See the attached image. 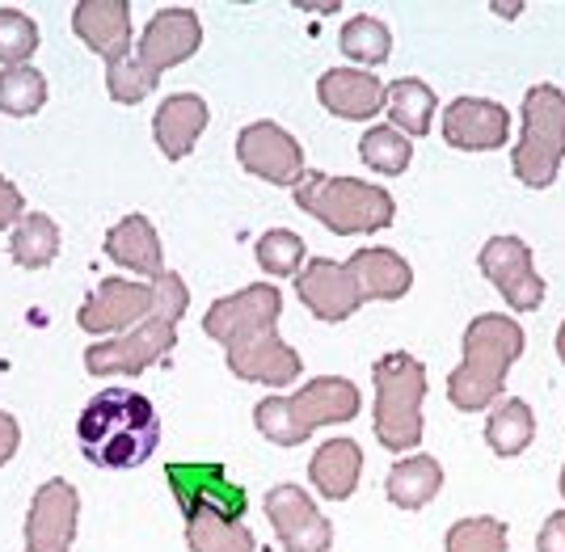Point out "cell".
Returning a JSON list of instances; mask_svg holds the SVG:
<instances>
[{
	"label": "cell",
	"mask_w": 565,
	"mask_h": 552,
	"mask_svg": "<svg viewBox=\"0 0 565 552\" xmlns=\"http://www.w3.org/2000/svg\"><path fill=\"white\" fill-rule=\"evenodd\" d=\"M178 346V321L166 316H148L131 334L106 337L85 350V371L89 376H140L152 362H161Z\"/></svg>",
	"instance_id": "7"
},
{
	"label": "cell",
	"mask_w": 565,
	"mask_h": 552,
	"mask_svg": "<svg viewBox=\"0 0 565 552\" xmlns=\"http://www.w3.org/2000/svg\"><path fill=\"white\" fill-rule=\"evenodd\" d=\"M106 258H115L118 266H127L136 274H148V279L166 274V249H161V237L148 224V216L118 219L115 228L106 232Z\"/></svg>",
	"instance_id": "23"
},
{
	"label": "cell",
	"mask_w": 565,
	"mask_h": 552,
	"mask_svg": "<svg viewBox=\"0 0 565 552\" xmlns=\"http://www.w3.org/2000/svg\"><path fill=\"white\" fill-rule=\"evenodd\" d=\"M236 161L254 177L275 182V186H300L305 177V148L279 122H249L236 136Z\"/></svg>",
	"instance_id": "10"
},
{
	"label": "cell",
	"mask_w": 565,
	"mask_h": 552,
	"mask_svg": "<svg viewBox=\"0 0 565 552\" xmlns=\"http://www.w3.org/2000/svg\"><path fill=\"white\" fill-rule=\"evenodd\" d=\"M557 359L565 362V321H562V329H557Z\"/></svg>",
	"instance_id": "41"
},
{
	"label": "cell",
	"mask_w": 565,
	"mask_h": 552,
	"mask_svg": "<svg viewBox=\"0 0 565 552\" xmlns=\"http://www.w3.org/2000/svg\"><path fill=\"white\" fill-rule=\"evenodd\" d=\"M203 131H207V101H203L199 94L166 97V101H161V110H157V119H152L157 148L166 152L169 161L190 156Z\"/></svg>",
	"instance_id": "21"
},
{
	"label": "cell",
	"mask_w": 565,
	"mask_h": 552,
	"mask_svg": "<svg viewBox=\"0 0 565 552\" xmlns=\"http://www.w3.org/2000/svg\"><path fill=\"white\" fill-rule=\"evenodd\" d=\"M317 97H321V106L338 115V119H351V122H363V119H376L380 110H384V80L372 73H359V68H330V73L317 80Z\"/></svg>",
	"instance_id": "20"
},
{
	"label": "cell",
	"mask_w": 565,
	"mask_h": 552,
	"mask_svg": "<svg viewBox=\"0 0 565 552\" xmlns=\"http://www.w3.org/2000/svg\"><path fill=\"white\" fill-rule=\"evenodd\" d=\"M18 447H22V426H18V418H13V413H4V409H0V468L18 456Z\"/></svg>",
	"instance_id": "40"
},
{
	"label": "cell",
	"mask_w": 565,
	"mask_h": 552,
	"mask_svg": "<svg viewBox=\"0 0 565 552\" xmlns=\"http://www.w3.org/2000/svg\"><path fill=\"white\" fill-rule=\"evenodd\" d=\"M166 480L173 489V498L182 506V515H199V510H215L228 519H245V489L228 480L224 464H169Z\"/></svg>",
	"instance_id": "12"
},
{
	"label": "cell",
	"mask_w": 565,
	"mask_h": 552,
	"mask_svg": "<svg viewBox=\"0 0 565 552\" xmlns=\"http://www.w3.org/2000/svg\"><path fill=\"white\" fill-rule=\"evenodd\" d=\"M308 477L317 485L321 498L330 502H347L354 489H359V477H363V452L354 439H330L321 443L312 459H308Z\"/></svg>",
	"instance_id": "22"
},
{
	"label": "cell",
	"mask_w": 565,
	"mask_h": 552,
	"mask_svg": "<svg viewBox=\"0 0 565 552\" xmlns=\"http://www.w3.org/2000/svg\"><path fill=\"white\" fill-rule=\"evenodd\" d=\"M203 43V25H199V13L194 9H161L152 22L143 25L140 47H136V59L152 76L169 73L178 64H186L190 55Z\"/></svg>",
	"instance_id": "15"
},
{
	"label": "cell",
	"mask_w": 565,
	"mask_h": 552,
	"mask_svg": "<svg viewBox=\"0 0 565 552\" xmlns=\"http://www.w3.org/2000/svg\"><path fill=\"white\" fill-rule=\"evenodd\" d=\"M254 426H258L270 443H279V447H300V443H308V431L291 418V409H287L282 397H266V401H258V409H254Z\"/></svg>",
	"instance_id": "37"
},
{
	"label": "cell",
	"mask_w": 565,
	"mask_h": 552,
	"mask_svg": "<svg viewBox=\"0 0 565 552\" xmlns=\"http://www.w3.org/2000/svg\"><path fill=\"white\" fill-rule=\"evenodd\" d=\"M190 309V291L182 283V274L166 270L161 279H148V283H131V279H106L97 283V291L81 304L76 325L85 334H131L136 325H143L148 316H178Z\"/></svg>",
	"instance_id": "3"
},
{
	"label": "cell",
	"mask_w": 565,
	"mask_h": 552,
	"mask_svg": "<svg viewBox=\"0 0 565 552\" xmlns=\"http://www.w3.org/2000/svg\"><path fill=\"white\" fill-rule=\"evenodd\" d=\"M157 85H161V76H152L140 59H131V55L106 64V94L115 97L118 106H136V101H143Z\"/></svg>",
	"instance_id": "36"
},
{
	"label": "cell",
	"mask_w": 565,
	"mask_h": 552,
	"mask_svg": "<svg viewBox=\"0 0 565 552\" xmlns=\"http://www.w3.org/2000/svg\"><path fill=\"white\" fill-rule=\"evenodd\" d=\"M254 253H258V266L270 279H291V274L305 270V240L287 232V228H270Z\"/></svg>",
	"instance_id": "33"
},
{
	"label": "cell",
	"mask_w": 565,
	"mask_h": 552,
	"mask_svg": "<svg viewBox=\"0 0 565 552\" xmlns=\"http://www.w3.org/2000/svg\"><path fill=\"white\" fill-rule=\"evenodd\" d=\"M287 409H291V418L305 426L308 434L317 431V426H338V422H351L359 405H363V397H359V388L351 380H342V376H317L312 385L296 388L291 397H282Z\"/></svg>",
	"instance_id": "18"
},
{
	"label": "cell",
	"mask_w": 565,
	"mask_h": 552,
	"mask_svg": "<svg viewBox=\"0 0 565 552\" xmlns=\"http://www.w3.org/2000/svg\"><path fill=\"white\" fill-rule=\"evenodd\" d=\"M532 439H536V418H532V405L519 401V397L502 401V405L490 413V422H486V443H490V452L502 459L527 452Z\"/></svg>",
	"instance_id": "28"
},
{
	"label": "cell",
	"mask_w": 565,
	"mask_h": 552,
	"mask_svg": "<svg viewBox=\"0 0 565 552\" xmlns=\"http://www.w3.org/2000/svg\"><path fill=\"white\" fill-rule=\"evenodd\" d=\"M388 502L401 506V510H423L439 498L444 489V468L435 456H405L393 464L388 473Z\"/></svg>",
	"instance_id": "25"
},
{
	"label": "cell",
	"mask_w": 565,
	"mask_h": 552,
	"mask_svg": "<svg viewBox=\"0 0 565 552\" xmlns=\"http://www.w3.org/2000/svg\"><path fill=\"white\" fill-rule=\"evenodd\" d=\"M536 552H565V510H553L536 535Z\"/></svg>",
	"instance_id": "38"
},
{
	"label": "cell",
	"mask_w": 565,
	"mask_h": 552,
	"mask_svg": "<svg viewBox=\"0 0 565 552\" xmlns=\"http://www.w3.org/2000/svg\"><path fill=\"white\" fill-rule=\"evenodd\" d=\"M43 101H47V76L39 68L22 64V68H4L0 73V110L4 115L30 119V115L43 110Z\"/></svg>",
	"instance_id": "30"
},
{
	"label": "cell",
	"mask_w": 565,
	"mask_h": 552,
	"mask_svg": "<svg viewBox=\"0 0 565 552\" xmlns=\"http://www.w3.org/2000/svg\"><path fill=\"white\" fill-rule=\"evenodd\" d=\"M282 316V295L275 283H249L236 295L215 300L207 316H203V334L215 337L220 346H241L249 337L275 334Z\"/></svg>",
	"instance_id": "8"
},
{
	"label": "cell",
	"mask_w": 565,
	"mask_h": 552,
	"mask_svg": "<svg viewBox=\"0 0 565 552\" xmlns=\"http://www.w3.org/2000/svg\"><path fill=\"white\" fill-rule=\"evenodd\" d=\"M72 30L106 64L122 59L131 47V4L127 0H81L72 9Z\"/></svg>",
	"instance_id": "19"
},
{
	"label": "cell",
	"mask_w": 565,
	"mask_h": 552,
	"mask_svg": "<svg viewBox=\"0 0 565 552\" xmlns=\"http://www.w3.org/2000/svg\"><path fill=\"white\" fill-rule=\"evenodd\" d=\"M25 552H34V549H25Z\"/></svg>",
	"instance_id": "43"
},
{
	"label": "cell",
	"mask_w": 565,
	"mask_h": 552,
	"mask_svg": "<svg viewBox=\"0 0 565 552\" xmlns=\"http://www.w3.org/2000/svg\"><path fill=\"white\" fill-rule=\"evenodd\" d=\"M81 523V494L64 477L39 485L30 515H25V549L34 552H68Z\"/></svg>",
	"instance_id": "13"
},
{
	"label": "cell",
	"mask_w": 565,
	"mask_h": 552,
	"mask_svg": "<svg viewBox=\"0 0 565 552\" xmlns=\"http://www.w3.org/2000/svg\"><path fill=\"white\" fill-rule=\"evenodd\" d=\"M444 549L448 552H507V523H502V519H490V515L460 519V523H451Z\"/></svg>",
	"instance_id": "35"
},
{
	"label": "cell",
	"mask_w": 565,
	"mask_h": 552,
	"mask_svg": "<svg viewBox=\"0 0 565 552\" xmlns=\"http://www.w3.org/2000/svg\"><path fill=\"white\" fill-rule=\"evenodd\" d=\"M347 266H351L359 291H363V304L367 300H401L414 288V270L393 249H359V253H351Z\"/></svg>",
	"instance_id": "24"
},
{
	"label": "cell",
	"mask_w": 565,
	"mask_h": 552,
	"mask_svg": "<svg viewBox=\"0 0 565 552\" xmlns=\"http://www.w3.org/2000/svg\"><path fill=\"white\" fill-rule=\"evenodd\" d=\"M342 51L359 59V64H384L393 55V34L388 25L372 18V13H359L351 22L342 25Z\"/></svg>",
	"instance_id": "32"
},
{
	"label": "cell",
	"mask_w": 565,
	"mask_h": 552,
	"mask_svg": "<svg viewBox=\"0 0 565 552\" xmlns=\"http://www.w3.org/2000/svg\"><path fill=\"white\" fill-rule=\"evenodd\" d=\"M444 140L460 152H494L511 140V115L490 97H456L444 110Z\"/></svg>",
	"instance_id": "16"
},
{
	"label": "cell",
	"mask_w": 565,
	"mask_h": 552,
	"mask_svg": "<svg viewBox=\"0 0 565 552\" xmlns=\"http://www.w3.org/2000/svg\"><path fill=\"white\" fill-rule=\"evenodd\" d=\"M562 498H565V468H562Z\"/></svg>",
	"instance_id": "42"
},
{
	"label": "cell",
	"mask_w": 565,
	"mask_h": 552,
	"mask_svg": "<svg viewBox=\"0 0 565 552\" xmlns=\"http://www.w3.org/2000/svg\"><path fill=\"white\" fill-rule=\"evenodd\" d=\"M13 262L25 266V270H43V266L55 262L60 253V228L55 219L43 216V212H25L13 228V245H9Z\"/></svg>",
	"instance_id": "29"
},
{
	"label": "cell",
	"mask_w": 565,
	"mask_h": 552,
	"mask_svg": "<svg viewBox=\"0 0 565 552\" xmlns=\"http://www.w3.org/2000/svg\"><path fill=\"white\" fill-rule=\"evenodd\" d=\"M296 291H300V300H305V309L317 321H347L363 309V291L354 283L351 266L347 262H333V258H317V262H308L300 274H296Z\"/></svg>",
	"instance_id": "14"
},
{
	"label": "cell",
	"mask_w": 565,
	"mask_h": 552,
	"mask_svg": "<svg viewBox=\"0 0 565 552\" xmlns=\"http://www.w3.org/2000/svg\"><path fill=\"white\" fill-rule=\"evenodd\" d=\"M228 371H233L236 380H249V385L282 388L300 380L305 362L279 334H262L241 342V346H228Z\"/></svg>",
	"instance_id": "17"
},
{
	"label": "cell",
	"mask_w": 565,
	"mask_h": 552,
	"mask_svg": "<svg viewBox=\"0 0 565 552\" xmlns=\"http://www.w3.org/2000/svg\"><path fill=\"white\" fill-rule=\"evenodd\" d=\"M527 337L515 316H472L465 329V362L448 376V401L460 413H481L494 405L507 385L511 362L523 355Z\"/></svg>",
	"instance_id": "2"
},
{
	"label": "cell",
	"mask_w": 565,
	"mask_h": 552,
	"mask_svg": "<svg viewBox=\"0 0 565 552\" xmlns=\"http://www.w3.org/2000/svg\"><path fill=\"white\" fill-rule=\"evenodd\" d=\"M359 156L367 169H376L384 177H397L414 161V148H409V136H401L397 127H372L359 140Z\"/></svg>",
	"instance_id": "31"
},
{
	"label": "cell",
	"mask_w": 565,
	"mask_h": 552,
	"mask_svg": "<svg viewBox=\"0 0 565 552\" xmlns=\"http://www.w3.org/2000/svg\"><path fill=\"white\" fill-rule=\"evenodd\" d=\"M384 106H388V119H393V127H397L401 136H418L423 140L426 131H430V115H435L439 97L418 76H401V80L388 85Z\"/></svg>",
	"instance_id": "26"
},
{
	"label": "cell",
	"mask_w": 565,
	"mask_h": 552,
	"mask_svg": "<svg viewBox=\"0 0 565 552\" xmlns=\"http://www.w3.org/2000/svg\"><path fill=\"white\" fill-rule=\"evenodd\" d=\"M39 51V25L22 9H0V64L22 68L25 59Z\"/></svg>",
	"instance_id": "34"
},
{
	"label": "cell",
	"mask_w": 565,
	"mask_h": 552,
	"mask_svg": "<svg viewBox=\"0 0 565 552\" xmlns=\"http://www.w3.org/2000/svg\"><path fill=\"white\" fill-rule=\"evenodd\" d=\"M565 161V94L557 85H532L523 97V131L511 148V169L527 191H544L557 182Z\"/></svg>",
	"instance_id": "6"
},
{
	"label": "cell",
	"mask_w": 565,
	"mask_h": 552,
	"mask_svg": "<svg viewBox=\"0 0 565 552\" xmlns=\"http://www.w3.org/2000/svg\"><path fill=\"white\" fill-rule=\"evenodd\" d=\"M266 519H270V528L275 535L282 540V549L287 552H330L333 544V528L330 519L317 510V502L308 498L300 485H275L270 494H266Z\"/></svg>",
	"instance_id": "11"
},
{
	"label": "cell",
	"mask_w": 565,
	"mask_h": 552,
	"mask_svg": "<svg viewBox=\"0 0 565 552\" xmlns=\"http://www.w3.org/2000/svg\"><path fill=\"white\" fill-rule=\"evenodd\" d=\"M300 212L321 219L338 237H367L397 219V203L384 186L359 182V177H330V173H305L296 186Z\"/></svg>",
	"instance_id": "4"
},
{
	"label": "cell",
	"mask_w": 565,
	"mask_h": 552,
	"mask_svg": "<svg viewBox=\"0 0 565 552\" xmlns=\"http://www.w3.org/2000/svg\"><path fill=\"white\" fill-rule=\"evenodd\" d=\"M376 385V439L384 452H414L423 443L426 367L409 350H388L372 362Z\"/></svg>",
	"instance_id": "5"
},
{
	"label": "cell",
	"mask_w": 565,
	"mask_h": 552,
	"mask_svg": "<svg viewBox=\"0 0 565 552\" xmlns=\"http://www.w3.org/2000/svg\"><path fill=\"white\" fill-rule=\"evenodd\" d=\"M22 191L13 186V182H4L0 177V228H18V219H22Z\"/></svg>",
	"instance_id": "39"
},
{
	"label": "cell",
	"mask_w": 565,
	"mask_h": 552,
	"mask_svg": "<svg viewBox=\"0 0 565 552\" xmlns=\"http://www.w3.org/2000/svg\"><path fill=\"white\" fill-rule=\"evenodd\" d=\"M81 452L97 468H140L161 447V418L136 388H102L76 422Z\"/></svg>",
	"instance_id": "1"
},
{
	"label": "cell",
	"mask_w": 565,
	"mask_h": 552,
	"mask_svg": "<svg viewBox=\"0 0 565 552\" xmlns=\"http://www.w3.org/2000/svg\"><path fill=\"white\" fill-rule=\"evenodd\" d=\"M186 544L190 552H254V531L241 519L215 515V510H199L186 519Z\"/></svg>",
	"instance_id": "27"
},
{
	"label": "cell",
	"mask_w": 565,
	"mask_h": 552,
	"mask_svg": "<svg viewBox=\"0 0 565 552\" xmlns=\"http://www.w3.org/2000/svg\"><path fill=\"white\" fill-rule=\"evenodd\" d=\"M477 266L515 313H536L544 304V283L532 266V249L519 237H490L477 253Z\"/></svg>",
	"instance_id": "9"
}]
</instances>
